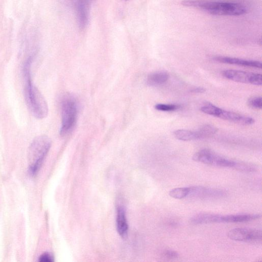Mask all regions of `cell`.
I'll return each instance as SVG.
<instances>
[{"label":"cell","instance_id":"ffe728a7","mask_svg":"<svg viewBox=\"0 0 262 262\" xmlns=\"http://www.w3.org/2000/svg\"><path fill=\"white\" fill-rule=\"evenodd\" d=\"M238 170L244 172H254L256 171V168L255 166L243 162H236L234 168Z\"/></svg>","mask_w":262,"mask_h":262},{"label":"cell","instance_id":"7c38bea8","mask_svg":"<svg viewBox=\"0 0 262 262\" xmlns=\"http://www.w3.org/2000/svg\"><path fill=\"white\" fill-rule=\"evenodd\" d=\"M116 227L119 234L123 237H126L128 232V224L125 208L122 205L117 208Z\"/></svg>","mask_w":262,"mask_h":262},{"label":"cell","instance_id":"484cf974","mask_svg":"<svg viewBox=\"0 0 262 262\" xmlns=\"http://www.w3.org/2000/svg\"><path fill=\"white\" fill-rule=\"evenodd\" d=\"M123 1L127 2V1H128V0H123Z\"/></svg>","mask_w":262,"mask_h":262},{"label":"cell","instance_id":"ba28073f","mask_svg":"<svg viewBox=\"0 0 262 262\" xmlns=\"http://www.w3.org/2000/svg\"><path fill=\"white\" fill-rule=\"evenodd\" d=\"M187 197L201 199H216L223 197L226 194L222 190L197 186L190 187Z\"/></svg>","mask_w":262,"mask_h":262},{"label":"cell","instance_id":"7402d4cb","mask_svg":"<svg viewBox=\"0 0 262 262\" xmlns=\"http://www.w3.org/2000/svg\"><path fill=\"white\" fill-rule=\"evenodd\" d=\"M248 105L254 109H261L262 108V99L261 97H253L248 101Z\"/></svg>","mask_w":262,"mask_h":262},{"label":"cell","instance_id":"d6986e66","mask_svg":"<svg viewBox=\"0 0 262 262\" xmlns=\"http://www.w3.org/2000/svg\"><path fill=\"white\" fill-rule=\"evenodd\" d=\"M221 108L209 103H205L201 108V111L206 114L217 117Z\"/></svg>","mask_w":262,"mask_h":262},{"label":"cell","instance_id":"52a82bcc","mask_svg":"<svg viewBox=\"0 0 262 262\" xmlns=\"http://www.w3.org/2000/svg\"><path fill=\"white\" fill-rule=\"evenodd\" d=\"M223 76L231 81L244 84L260 86L262 84L261 75L245 71L227 70L223 72Z\"/></svg>","mask_w":262,"mask_h":262},{"label":"cell","instance_id":"2e32d148","mask_svg":"<svg viewBox=\"0 0 262 262\" xmlns=\"http://www.w3.org/2000/svg\"><path fill=\"white\" fill-rule=\"evenodd\" d=\"M174 135L176 139L184 141L198 139L196 131L185 129H180L175 131L174 132Z\"/></svg>","mask_w":262,"mask_h":262},{"label":"cell","instance_id":"7a4b0ae2","mask_svg":"<svg viewBox=\"0 0 262 262\" xmlns=\"http://www.w3.org/2000/svg\"><path fill=\"white\" fill-rule=\"evenodd\" d=\"M51 145L50 138L44 135L36 137L32 142L28 154L29 172L31 176H36L40 171Z\"/></svg>","mask_w":262,"mask_h":262},{"label":"cell","instance_id":"277c9868","mask_svg":"<svg viewBox=\"0 0 262 262\" xmlns=\"http://www.w3.org/2000/svg\"><path fill=\"white\" fill-rule=\"evenodd\" d=\"M62 123L60 134L65 136L74 128L78 115V104L72 95L64 97L61 103Z\"/></svg>","mask_w":262,"mask_h":262},{"label":"cell","instance_id":"e0dca14e","mask_svg":"<svg viewBox=\"0 0 262 262\" xmlns=\"http://www.w3.org/2000/svg\"><path fill=\"white\" fill-rule=\"evenodd\" d=\"M218 131L217 129L210 125H205L202 126L196 131L198 139L210 137L215 135Z\"/></svg>","mask_w":262,"mask_h":262},{"label":"cell","instance_id":"cb8c5ba5","mask_svg":"<svg viewBox=\"0 0 262 262\" xmlns=\"http://www.w3.org/2000/svg\"><path fill=\"white\" fill-rule=\"evenodd\" d=\"M54 260V257L49 253H44L39 257L41 262H52Z\"/></svg>","mask_w":262,"mask_h":262},{"label":"cell","instance_id":"3957f363","mask_svg":"<svg viewBox=\"0 0 262 262\" xmlns=\"http://www.w3.org/2000/svg\"><path fill=\"white\" fill-rule=\"evenodd\" d=\"M185 6L199 7L208 13L217 16H239L244 15L247 11L242 5L233 3L210 2L202 3L196 1H186Z\"/></svg>","mask_w":262,"mask_h":262},{"label":"cell","instance_id":"8fae6325","mask_svg":"<svg viewBox=\"0 0 262 262\" xmlns=\"http://www.w3.org/2000/svg\"><path fill=\"white\" fill-rule=\"evenodd\" d=\"M215 61L224 64L242 66L261 69V63L256 61L246 60L235 58L226 57H216L214 58Z\"/></svg>","mask_w":262,"mask_h":262},{"label":"cell","instance_id":"5bb4252c","mask_svg":"<svg viewBox=\"0 0 262 262\" xmlns=\"http://www.w3.org/2000/svg\"><path fill=\"white\" fill-rule=\"evenodd\" d=\"M260 218L258 214H242V215H222V223H242L256 220Z\"/></svg>","mask_w":262,"mask_h":262},{"label":"cell","instance_id":"44dd1931","mask_svg":"<svg viewBox=\"0 0 262 262\" xmlns=\"http://www.w3.org/2000/svg\"><path fill=\"white\" fill-rule=\"evenodd\" d=\"M155 108L158 111L171 112L179 109L180 106L174 104H159L155 105Z\"/></svg>","mask_w":262,"mask_h":262},{"label":"cell","instance_id":"d4e9b609","mask_svg":"<svg viewBox=\"0 0 262 262\" xmlns=\"http://www.w3.org/2000/svg\"><path fill=\"white\" fill-rule=\"evenodd\" d=\"M205 89L203 88H196L193 89L191 92L196 93H202L205 92Z\"/></svg>","mask_w":262,"mask_h":262},{"label":"cell","instance_id":"4316f807","mask_svg":"<svg viewBox=\"0 0 262 262\" xmlns=\"http://www.w3.org/2000/svg\"><path fill=\"white\" fill-rule=\"evenodd\" d=\"M90 1L92 2V1H95V0H90Z\"/></svg>","mask_w":262,"mask_h":262},{"label":"cell","instance_id":"30bf717a","mask_svg":"<svg viewBox=\"0 0 262 262\" xmlns=\"http://www.w3.org/2000/svg\"><path fill=\"white\" fill-rule=\"evenodd\" d=\"M217 117L224 120L244 125H250L254 123V120L252 118L222 109H220Z\"/></svg>","mask_w":262,"mask_h":262},{"label":"cell","instance_id":"8992f818","mask_svg":"<svg viewBox=\"0 0 262 262\" xmlns=\"http://www.w3.org/2000/svg\"><path fill=\"white\" fill-rule=\"evenodd\" d=\"M227 236L235 241L256 243L261 241L262 232L259 229L237 228L230 230Z\"/></svg>","mask_w":262,"mask_h":262},{"label":"cell","instance_id":"4fadbf2b","mask_svg":"<svg viewBox=\"0 0 262 262\" xmlns=\"http://www.w3.org/2000/svg\"><path fill=\"white\" fill-rule=\"evenodd\" d=\"M220 215L212 213H199L190 219V222L194 225L220 223Z\"/></svg>","mask_w":262,"mask_h":262},{"label":"cell","instance_id":"9c48e42d","mask_svg":"<svg viewBox=\"0 0 262 262\" xmlns=\"http://www.w3.org/2000/svg\"><path fill=\"white\" fill-rule=\"evenodd\" d=\"M90 0H76V9L80 29H85L88 24Z\"/></svg>","mask_w":262,"mask_h":262},{"label":"cell","instance_id":"603a6c76","mask_svg":"<svg viewBox=\"0 0 262 262\" xmlns=\"http://www.w3.org/2000/svg\"><path fill=\"white\" fill-rule=\"evenodd\" d=\"M164 257L168 259H175L177 258L179 254L177 252L171 250H166L163 253Z\"/></svg>","mask_w":262,"mask_h":262},{"label":"cell","instance_id":"6da1fadb","mask_svg":"<svg viewBox=\"0 0 262 262\" xmlns=\"http://www.w3.org/2000/svg\"><path fill=\"white\" fill-rule=\"evenodd\" d=\"M34 59V56H31L23 66L25 98L33 115L41 120L47 116L49 108L42 94L33 83L31 68Z\"/></svg>","mask_w":262,"mask_h":262},{"label":"cell","instance_id":"9a60e30c","mask_svg":"<svg viewBox=\"0 0 262 262\" xmlns=\"http://www.w3.org/2000/svg\"><path fill=\"white\" fill-rule=\"evenodd\" d=\"M169 79V75L166 72H157L150 75L147 84L150 86L157 87L163 85Z\"/></svg>","mask_w":262,"mask_h":262},{"label":"cell","instance_id":"5b68a950","mask_svg":"<svg viewBox=\"0 0 262 262\" xmlns=\"http://www.w3.org/2000/svg\"><path fill=\"white\" fill-rule=\"evenodd\" d=\"M193 160L204 164L224 168H234L236 161L221 157L208 149H203L196 152Z\"/></svg>","mask_w":262,"mask_h":262},{"label":"cell","instance_id":"ac0fdd59","mask_svg":"<svg viewBox=\"0 0 262 262\" xmlns=\"http://www.w3.org/2000/svg\"><path fill=\"white\" fill-rule=\"evenodd\" d=\"M189 187H179L172 189L169 192V195L176 199H182L188 196Z\"/></svg>","mask_w":262,"mask_h":262}]
</instances>
